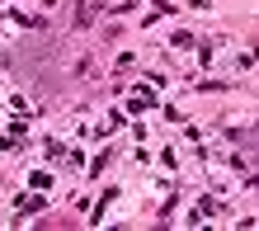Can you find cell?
<instances>
[{
  "label": "cell",
  "instance_id": "cell-2",
  "mask_svg": "<svg viewBox=\"0 0 259 231\" xmlns=\"http://www.w3.org/2000/svg\"><path fill=\"white\" fill-rule=\"evenodd\" d=\"M48 184H52V175H48V170H33V179H28V189H48Z\"/></svg>",
  "mask_w": 259,
  "mask_h": 231
},
{
  "label": "cell",
  "instance_id": "cell-1",
  "mask_svg": "<svg viewBox=\"0 0 259 231\" xmlns=\"http://www.w3.org/2000/svg\"><path fill=\"white\" fill-rule=\"evenodd\" d=\"M193 43H198V38L189 33V28H179V33H170V48H179V52H189Z\"/></svg>",
  "mask_w": 259,
  "mask_h": 231
}]
</instances>
